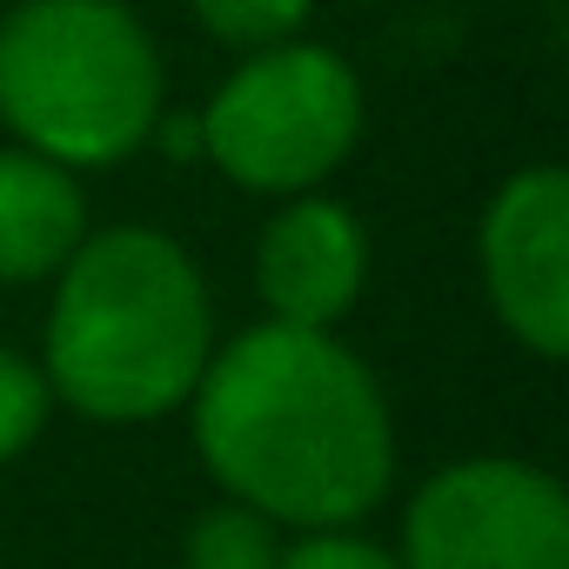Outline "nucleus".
Returning <instances> with one entry per match:
<instances>
[{
    "label": "nucleus",
    "mask_w": 569,
    "mask_h": 569,
    "mask_svg": "<svg viewBox=\"0 0 569 569\" xmlns=\"http://www.w3.org/2000/svg\"><path fill=\"white\" fill-rule=\"evenodd\" d=\"M48 389L94 422H154L181 409L214 356V309L194 254L161 228L81 234L54 268Z\"/></svg>",
    "instance_id": "obj_2"
},
{
    "label": "nucleus",
    "mask_w": 569,
    "mask_h": 569,
    "mask_svg": "<svg viewBox=\"0 0 569 569\" xmlns=\"http://www.w3.org/2000/svg\"><path fill=\"white\" fill-rule=\"evenodd\" d=\"M482 289L502 329L562 362L569 349V174L556 161L522 168L482 208Z\"/></svg>",
    "instance_id": "obj_6"
},
{
    "label": "nucleus",
    "mask_w": 569,
    "mask_h": 569,
    "mask_svg": "<svg viewBox=\"0 0 569 569\" xmlns=\"http://www.w3.org/2000/svg\"><path fill=\"white\" fill-rule=\"evenodd\" d=\"M274 569H402V556L369 536H349L342 522V529H302L289 549H274Z\"/></svg>",
    "instance_id": "obj_12"
},
{
    "label": "nucleus",
    "mask_w": 569,
    "mask_h": 569,
    "mask_svg": "<svg viewBox=\"0 0 569 569\" xmlns=\"http://www.w3.org/2000/svg\"><path fill=\"white\" fill-rule=\"evenodd\" d=\"M48 402H54L48 376L28 356H14L8 342H0V462H14L48 429Z\"/></svg>",
    "instance_id": "obj_11"
},
{
    "label": "nucleus",
    "mask_w": 569,
    "mask_h": 569,
    "mask_svg": "<svg viewBox=\"0 0 569 569\" xmlns=\"http://www.w3.org/2000/svg\"><path fill=\"white\" fill-rule=\"evenodd\" d=\"M188 8H194V21H201L221 48L254 54V48H274V41L302 34L316 0H188Z\"/></svg>",
    "instance_id": "obj_10"
},
{
    "label": "nucleus",
    "mask_w": 569,
    "mask_h": 569,
    "mask_svg": "<svg viewBox=\"0 0 569 569\" xmlns=\"http://www.w3.org/2000/svg\"><path fill=\"white\" fill-rule=\"evenodd\" d=\"M81 234H88V201L74 188V168L34 148H0V281L54 274Z\"/></svg>",
    "instance_id": "obj_8"
},
{
    "label": "nucleus",
    "mask_w": 569,
    "mask_h": 569,
    "mask_svg": "<svg viewBox=\"0 0 569 569\" xmlns=\"http://www.w3.org/2000/svg\"><path fill=\"white\" fill-rule=\"evenodd\" d=\"M369 281V234L362 221L329 194H289L254 248V289L268 302V322L296 329H336Z\"/></svg>",
    "instance_id": "obj_7"
},
{
    "label": "nucleus",
    "mask_w": 569,
    "mask_h": 569,
    "mask_svg": "<svg viewBox=\"0 0 569 569\" xmlns=\"http://www.w3.org/2000/svg\"><path fill=\"white\" fill-rule=\"evenodd\" d=\"M161 54L121 0H21L0 21V121L61 168H114L148 148Z\"/></svg>",
    "instance_id": "obj_3"
},
{
    "label": "nucleus",
    "mask_w": 569,
    "mask_h": 569,
    "mask_svg": "<svg viewBox=\"0 0 569 569\" xmlns=\"http://www.w3.org/2000/svg\"><path fill=\"white\" fill-rule=\"evenodd\" d=\"M274 522L228 502L188 529V569H274Z\"/></svg>",
    "instance_id": "obj_9"
},
{
    "label": "nucleus",
    "mask_w": 569,
    "mask_h": 569,
    "mask_svg": "<svg viewBox=\"0 0 569 569\" xmlns=\"http://www.w3.org/2000/svg\"><path fill=\"white\" fill-rule=\"evenodd\" d=\"M402 569H569V496L542 462H449L409 502Z\"/></svg>",
    "instance_id": "obj_5"
},
{
    "label": "nucleus",
    "mask_w": 569,
    "mask_h": 569,
    "mask_svg": "<svg viewBox=\"0 0 569 569\" xmlns=\"http://www.w3.org/2000/svg\"><path fill=\"white\" fill-rule=\"evenodd\" d=\"M188 402L208 476L274 529L362 522L396 482L389 402L329 329L261 322L234 336Z\"/></svg>",
    "instance_id": "obj_1"
},
{
    "label": "nucleus",
    "mask_w": 569,
    "mask_h": 569,
    "mask_svg": "<svg viewBox=\"0 0 569 569\" xmlns=\"http://www.w3.org/2000/svg\"><path fill=\"white\" fill-rule=\"evenodd\" d=\"M362 141L356 68L322 41L254 48L201 108V154L254 194L322 188Z\"/></svg>",
    "instance_id": "obj_4"
}]
</instances>
